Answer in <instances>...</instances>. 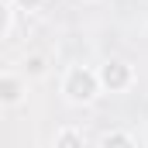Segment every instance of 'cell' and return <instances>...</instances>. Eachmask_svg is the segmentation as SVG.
<instances>
[{
    "label": "cell",
    "mask_w": 148,
    "mask_h": 148,
    "mask_svg": "<svg viewBox=\"0 0 148 148\" xmlns=\"http://www.w3.org/2000/svg\"><path fill=\"white\" fill-rule=\"evenodd\" d=\"M97 145L100 148H138V138L131 131H107L97 138Z\"/></svg>",
    "instance_id": "cell-5"
},
{
    "label": "cell",
    "mask_w": 148,
    "mask_h": 148,
    "mask_svg": "<svg viewBox=\"0 0 148 148\" xmlns=\"http://www.w3.org/2000/svg\"><path fill=\"white\" fill-rule=\"evenodd\" d=\"M48 73V59H45V55H28V59H24V66H21V76H24V79H38V76H45Z\"/></svg>",
    "instance_id": "cell-6"
},
{
    "label": "cell",
    "mask_w": 148,
    "mask_h": 148,
    "mask_svg": "<svg viewBox=\"0 0 148 148\" xmlns=\"http://www.w3.org/2000/svg\"><path fill=\"white\" fill-rule=\"evenodd\" d=\"M59 93H62V100L66 103H73V107H90L103 90H100V76L97 69H90V66H69L62 79H59Z\"/></svg>",
    "instance_id": "cell-1"
},
{
    "label": "cell",
    "mask_w": 148,
    "mask_h": 148,
    "mask_svg": "<svg viewBox=\"0 0 148 148\" xmlns=\"http://www.w3.org/2000/svg\"><path fill=\"white\" fill-rule=\"evenodd\" d=\"M52 145L55 148H83L86 145V134H83L79 127H59V131L52 134Z\"/></svg>",
    "instance_id": "cell-4"
},
{
    "label": "cell",
    "mask_w": 148,
    "mask_h": 148,
    "mask_svg": "<svg viewBox=\"0 0 148 148\" xmlns=\"http://www.w3.org/2000/svg\"><path fill=\"white\" fill-rule=\"evenodd\" d=\"M41 3H45V0H10V7H14V10H24V14L41 10Z\"/></svg>",
    "instance_id": "cell-8"
},
{
    "label": "cell",
    "mask_w": 148,
    "mask_h": 148,
    "mask_svg": "<svg viewBox=\"0 0 148 148\" xmlns=\"http://www.w3.org/2000/svg\"><path fill=\"white\" fill-rule=\"evenodd\" d=\"M97 76H100L103 93H124L134 86V66L124 59H107L103 66H97Z\"/></svg>",
    "instance_id": "cell-2"
},
{
    "label": "cell",
    "mask_w": 148,
    "mask_h": 148,
    "mask_svg": "<svg viewBox=\"0 0 148 148\" xmlns=\"http://www.w3.org/2000/svg\"><path fill=\"white\" fill-rule=\"evenodd\" d=\"M10 24H14V7L10 0H0V41L10 35Z\"/></svg>",
    "instance_id": "cell-7"
},
{
    "label": "cell",
    "mask_w": 148,
    "mask_h": 148,
    "mask_svg": "<svg viewBox=\"0 0 148 148\" xmlns=\"http://www.w3.org/2000/svg\"><path fill=\"white\" fill-rule=\"evenodd\" d=\"M28 97V79L21 73H0V107H17Z\"/></svg>",
    "instance_id": "cell-3"
}]
</instances>
